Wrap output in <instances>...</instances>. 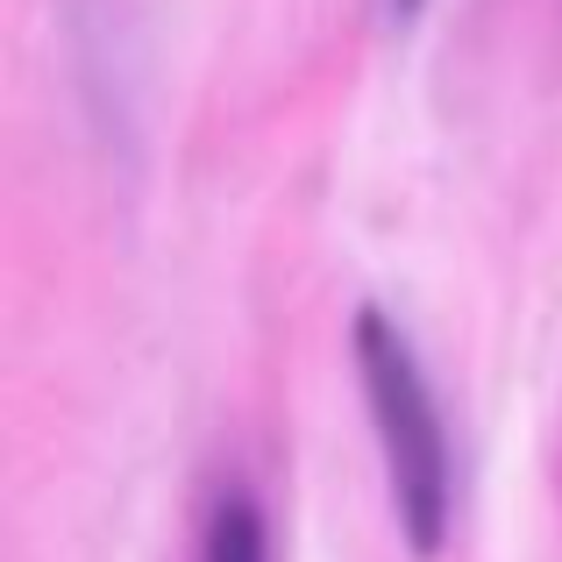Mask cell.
<instances>
[{
    "label": "cell",
    "mask_w": 562,
    "mask_h": 562,
    "mask_svg": "<svg viewBox=\"0 0 562 562\" xmlns=\"http://www.w3.org/2000/svg\"><path fill=\"white\" fill-rule=\"evenodd\" d=\"M200 562H271V520L249 484H221L200 527Z\"/></svg>",
    "instance_id": "7a4b0ae2"
},
{
    "label": "cell",
    "mask_w": 562,
    "mask_h": 562,
    "mask_svg": "<svg viewBox=\"0 0 562 562\" xmlns=\"http://www.w3.org/2000/svg\"><path fill=\"white\" fill-rule=\"evenodd\" d=\"M349 357H357L363 384V413L384 456V484H392V513L413 555H441L456 535V449H449V420L441 398L427 384L420 357H413L406 328L384 321L378 306H363L349 328Z\"/></svg>",
    "instance_id": "6da1fadb"
},
{
    "label": "cell",
    "mask_w": 562,
    "mask_h": 562,
    "mask_svg": "<svg viewBox=\"0 0 562 562\" xmlns=\"http://www.w3.org/2000/svg\"><path fill=\"white\" fill-rule=\"evenodd\" d=\"M392 8H398V14H413V8H420V0H392Z\"/></svg>",
    "instance_id": "3957f363"
}]
</instances>
